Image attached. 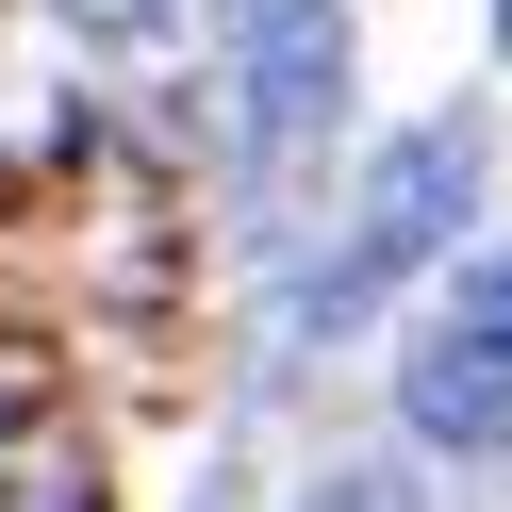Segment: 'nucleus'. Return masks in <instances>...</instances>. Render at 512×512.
Returning <instances> with one entry per match:
<instances>
[{
	"mask_svg": "<svg viewBox=\"0 0 512 512\" xmlns=\"http://www.w3.org/2000/svg\"><path fill=\"white\" fill-rule=\"evenodd\" d=\"M463 215H479V116H413V133L364 166V199H347L331 265L298 281V331H347L380 281H413L430 248H463Z\"/></svg>",
	"mask_w": 512,
	"mask_h": 512,
	"instance_id": "f257e3e1",
	"label": "nucleus"
},
{
	"mask_svg": "<svg viewBox=\"0 0 512 512\" xmlns=\"http://www.w3.org/2000/svg\"><path fill=\"white\" fill-rule=\"evenodd\" d=\"M50 17H67V34H100V50H133V34H166L182 0H50Z\"/></svg>",
	"mask_w": 512,
	"mask_h": 512,
	"instance_id": "423d86ee",
	"label": "nucleus"
},
{
	"mask_svg": "<svg viewBox=\"0 0 512 512\" xmlns=\"http://www.w3.org/2000/svg\"><path fill=\"white\" fill-rule=\"evenodd\" d=\"M0 512H116V479H100V446H83L67 413H50V430L17 446V463H0Z\"/></svg>",
	"mask_w": 512,
	"mask_h": 512,
	"instance_id": "20e7f679",
	"label": "nucleus"
},
{
	"mask_svg": "<svg viewBox=\"0 0 512 512\" xmlns=\"http://www.w3.org/2000/svg\"><path fill=\"white\" fill-rule=\"evenodd\" d=\"M34 430H50V364H34V347H0V463H17Z\"/></svg>",
	"mask_w": 512,
	"mask_h": 512,
	"instance_id": "39448f33",
	"label": "nucleus"
},
{
	"mask_svg": "<svg viewBox=\"0 0 512 512\" xmlns=\"http://www.w3.org/2000/svg\"><path fill=\"white\" fill-rule=\"evenodd\" d=\"M265 17H314V0H232V34H265Z\"/></svg>",
	"mask_w": 512,
	"mask_h": 512,
	"instance_id": "1a4fd4ad",
	"label": "nucleus"
},
{
	"mask_svg": "<svg viewBox=\"0 0 512 512\" xmlns=\"http://www.w3.org/2000/svg\"><path fill=\"white\" fill-rule=\"evenodd\" d=\"M397 430L446 446V463H496V446H512V331H413Z\"/></svg>",
	"mask_w": 512,
	"mask_h": 512,
	"instance_id": "7ed1b4c3",
	"label": "nucleus"
},
{
	"mask_svg": "<svg viewBox=\"0 0 512 512\" xmlns=\"http://www.w3.org/2000/svg\"><path fill=\"white\" fill-rule=\"evenodd\" d=\"M446 331H512V265H463V298H446Z\"/></svg>",
	"mask_w": 512,
	"mask_h": 512,
	"instance_id": "0eeeda50",
	"label": "nucleus"
},
{
	"mask_svg": "<svg viewBox=\"0 0 512 512\" xmlns=\"http://www.w3.org/2000/svg\"><path fill=\"white\" fill-rule=\"evenodd\" d=\"M314 512H413V496H397V479H364V463H347V479H331Z\"/></svg>",
	"mask_w": 512,
	"mask_h": 512,
	"instance_id": "6e6552de",
	"label": "nucleus"
},
{
	"mask_svg": "<svg viewBox=\"0 0 512 512\" xmlns=\"http://www.w3.org/2000/svg\"><path fill=\"white\" fill-rule=\"evenodd\" d=\"M347 116V0H314V17H265V34H232V133H248V166H298L314 133Z\"/></svg>",
	"mask_w": 512,
	"mask_h": 512,
	"instance_id": "f03ea898",
	"label": "nucleus"
},
{
	"mask_svg": "<svg viewBox=\"0 0 512 512\" xmlns=\"http://www.w3.org/2000/svg\"><path fill=\"white\" fill-rule=\"evenodd\" d=\"M496 50H512V0H496Z\"/></svg>",
	"mask_w": 512,
	"mask_h": 512,
	"instance_id": "9d476101",
	"label": "nucleus"
}]
</instances>
